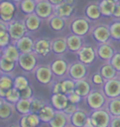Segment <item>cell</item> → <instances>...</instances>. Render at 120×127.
<instances>
[{"label":"cell","instance_id":"cell-1","mask_svg":"<svg viewBox=\"0 0 120 127\" xmlns=\"http://www.w3.org/2000/svg\"><path fill=\"white\" fill-rule=\"evenodd\" d=\"M85 98L87 106L92 110L104 108L108 101V98L104 95L103 91L99 90H91Z\"/></svg>","mask_w":120,"mask_h":127},{"label":"cell","instance_id":"cell-2","mask_svg":"<svg viewBox=\"0 0 120 127\" xmlns=\"http://www.w3.org/2000/svg\"><path fill=\"white\" fill-rule=\"evenodd\" d=\"M93 126L95 127H107L109 126L112 116L106 109L100 108L97 110H93V111L89 114Z\"/></svg>","mask_w":120,"mask_h":127},{"label":"cell","instance_id":"cell-3","mask_svg":"<svg viewBox=\"0 0 120 127\" xmlns=\"http://www.w3.org/2000/svg\"><path fill=\"white\" fill-rule=\"evenodd\" d=\"M35 73V77L40 84L49 85L54 83V74L51 70L50 66L48 65H40L37 66L33 71Z\"/></svg>","mask_w":120,"mask_h":127},{"label":"cell","instance_id":"cell-4","mask_svg":"<svg viewBox=\"0 0 120 127\" xmlns=\"http://www.w3.org/2000/svg\"><path fill=\"white\" fill-rule=\"evenodd\" d=\"M37 56L38 55L34 51L29 53H21L17 60V64L22 70L25 72H33L35 68L37 67Z\"/></svg>","mask_w":120,"mask_h":127},{"label":"cell","instance_id":"cell-5","mask_svg":"<svg viewBox=\"0 0 120 127\" xmlns=\"http://www.w3.org/2000/svg\"><path fill=\"white\" fill-rule=\"evenodd\" d=\"M17 11V4L11 0L0 2V20L8 23L14 20Z\"/></svg>","mask_w":120,"mask_h":127},{"label":"cell","instance_id":"cell-6","mask_svg":"<svg viewBox=\"0 0 120 127\" xmlns=\"http://www.w3.org/2000/svg\"><path fill=\"white\" fill-rule=\"evenodd\" d=\"M102 91L108 99L120 96V77L106 80L102 85Z\"/></svg>","mask_w":120,"mask_h":127},{"label":"cell","instance_id":"cell-7","mask_svg":"<svg viewBox=\"0 0 120 127\" xmlns=\"http://www.w3.org/2000/svg\"><path fill=\"white\" fill-rule=\"evenodd\" d=\"M7 32L10 35L11 40L16 41L23 35H26L28 31L25 28V26L23 21H17L12 20L7 23Z\"/></svg>","mask_w":120,"mask_h":127},{"label":"cell","instance_id":"cell-8","mask_svg":"<svg viewBox=\"0 0 120 127\" xmlns=\"http://www.w3.org/2000/svg\"><path fill=\"white\" fill-rule=\"evenodd\" d=\"M87 65L81 61H76L68 66V74L74 81L80 80L87 77Z\"/></svg>","mask_w":120,"mask_h":127},{"label":"cell","instance_id":"cell-9","mask_svg":"<svg viewBox=\"0 0 120 127\" xmlns=\"http://www.w3.org/2000/svg\"><path fill=\"white\" fill-rule=\"evenodd\" d=\"M35 12L42 20H48L54 14V6L48 0H39L36 2Z\"/></svg>","mask_w":120,"mask_h":127},{"label":"cell","instance_id":"cell-10","mask_svg":"<svg viewBox=\"0 0 120 127\" xmlns=\"http://www.w3.org/2000/svg\"><path fill=\"white\" fill-rule=\"evenodd\" d=\"M71 31L72 33L81 36H85L91 31V25L87 18L79 17L75 19L71 25Z\"/></svg>","mask_w":120,"mask_h":127},{"label":"cell","instance_id":"cell-11","mask_svg":"<svg viewBox=\"0 0 120 127\" xmlns=\"http://www.w3.org/2000/svg\"><path fill=\"white\" fill-rule=\"evenodd\" d=\"M78 60L86 65L91 64L94 62L96 57V52L95 49L91 45H83L80 50L76 52Z\"/></svg>","mask_w":120,"mask_h":127},{"label":"cell","instance_id":"cell-12","mask_svg":"<svg viewBox=\"0 0 120 127\" xmlns=\"http://www.w3.org/2000/svg\"><path fill=\"white\" fill-rule=\"evenodd\" d=\"M91 35L96 41L98 42L99 44L109 42L111 38L109 27L104 26V25H98L94 27L91 30Z\"/></svg>","mask_w":120,"mask_h":127},{"label":"cell","instance_id":"cell-13","mask_svg":"<svg viewBox=\"0 0 120 127\" xmlns=\"http://www.w3.org/2000/svg\"><path fill=\"white\" fill-rule=\"evenodd\" d=\"M38 56L45 57L52 51L51 50V40L48 38H39L35 40L34 50Z\"/></svg>","mask_w":120,"mask_h":127},{"label":"cell","instance_id":"cell-14","mask_svg":"<svg viewBox=\"0 0 120 127\" xmlns=\"http://www.w3.org/2000/svg\"><path fill=\"white\" fill-rule=\"evenodd\" d=\"M68 66L69 65L65 60L62 59V58H58V59H56L54 61H53L50 65V68L55 77L63 78L68 74Z\"/></svg>","mask_w":120,"mask_h":127},{"label":"cell","instance_id":"cell-15","mask_svg":"<svg viewBox=\"0 0 120 127\" xmlns=\"http://www.w3.org/2000/svg\"><path fill=\"white\" fill-rule=\"evenodd\" d=\"M14 44L19 50L20 53H29L33 52L34 50L35 40L29 35L26 34L16 41H14Z\"/></svg>","mask_w":120,"mask_h":127},{"label":"cell","instance_id":"cell-16","mask_svg":"<svg viewBox=\"0 0 120 127\" xmlns=\"http://www.w3.org/2000/svg\"><path fill=\"white\" fill-rule=\"evenodd\" d=\"M74 10H75L74 5L65 1L57 6H54V14L67 20L72 16Z\"/></svg>","mask_w":120,"mask_h":127},{"label":"cell","instance_id":"cell-17","mask_svg":"<svg viewBox=\"0 0 120 127\" xmlns=\"http://www.w3.org/2000/svg\"><path fill=\"white\" fill-rule=\"evenodd\" d=\"M41 22L42 19L35 12L25 15V19L23 20L25 28L28 32H36L40 29V26H41Z\"/></svg>","mask_w":120,"mask_h":127},{"label":"cell","instance_id":"cell-18","mask_svg":"<svg viewBox=\"0 0 120 127\" xmlns=\"http://www.w3.org/2000/svg\"><path fill=\"white\" fill-rule=\"evenodd\" d=\"M51 105L56 111H63L69 102L68 95L62 93H53L50 98Z\"/></svg>","mask_w":120,"mask_h":127},{"label":"cell","instance_id":"cell-19","mask_svg":"<svg viewBox=\"0 0 120 127\" xmlns=\"http://www.w3.org/2000/svg\"><path fill=\"white\" fill-rule=\"evenodd\" d=\"M96 52L99 59H101L105 62H109L115 53L114 48L108 42L99 44V45H98V47H97Z\"/></svg>","mask_w":120,"mask_h":127},{"label":"cell","instance_id":"cell-20","mask_svg":"<svg viewBox=\"0 0 120 127\" xmlns=\"http://www.w3.org/2000/svg\"><path fill=\"white\" fill-rule=\"evenodd\" d=\"M48 125L52 127H65L70 126V116L63 111H56L54 116Z\"/></svg>","mask_w":120,"mask_h":127},{"label":"cell","instance_id":"cell-21","mask_svg":"<svg viewBox=\"0 0 120 127\" xmlns=\"http://www.w3.org/2000/svg\"><path fill=\"white\" fill-rule=\"evenodd\" d=\"M68 50L76 53L83 46V36L72 33L66 37Z\"/></svg>","mask_w":120,"mask_h":127},{"label":"cell","instance_id":"cell-22","mask_svg":"<svg viewBox=\"0 0 120 127\" xmlns=\"http://www.w3.org/2000/svg\"><path fill=\"white\" fill-rule=\"evenodd\" d=\"M21 116L22 117L20 119L19 125L22 127H36L41 123L39 116H38V114L30 112Z\"/></svg>","mask_w":120,"mask_h":127},{"label":"cell","instance_id":"cell-23","mask_svg":"<svg viewBox=\"0 0 120 127\" xmlns=\"http://www.w3.org/2000/svg\"><path fill=\"white\" fill-rule=\"evenodd\" d=\"M91 90H92L91 85L90 82L86 79V78L75 81V91L74 92L80 95L82 98H85L91 92Z\"/></svg>","mask_w":120,"mask_h":127},{"label":"cell","instance_id":"cell-24","mask_svg":"<svg viewBox=\"0 0 120 127\" xmlns=\"http://www.w3.org/2000/svg\"><path fill=\"white\" fill-rule=\"evenodd\" d=\"M51 50L55 55H62L68 50L66 38L58 37L51 40Z\"/></svg>","mask_w":120,"mask_h":127},{"label":"cell","instance_id":"cell-25","mask_svg":"<svg viewBox=\"0 0 120 127\" xmlns=\"http://www.w3.org/2000/svg\"><path fill=\"white\" fill-rule=\"evenodd\" d=\"M88 116L89 115L86 111L81 110V109H78L76 112H74L70 116V126L76 127L84 126Z\"/></svg>","mask_w":120,"mask_h":127},{"label":"cell","instance_id":"cell-26","mask_svg":"<svg viewBox=\"0 0 120 127\" xmlns=\"http://www.w3.org/2000/svg\"><path fill=\"white\" fill-rule=\"evenodd\" d=\"M14 111V104H12L5 99H2V101L0 102V120L6 121L7 119H9L13 115Z\"/></svg>","mask_w":120,"mask_h":127},{"label":"cell","instance_id":"cell-27","mask_svg":"<svg viewBox=\"0 0 120 127\" xmlns=\"http://www.w3.org/2000/svg\"><path fill=\"white\" fill-rule=\"evenodd\" d=\"M56 113V110L53 107L52 105H45L43 106L42 109L38 113L40 120L41 122L44 123H49L52 119L53 118Z\"/></svg>","mask_w":120,"mask_h":127},{"label":"cell","instance_id":"cell-28","mask_svg":"<svg viewBox=\"0 0 120 127\" xmlns=\"http://www.w3.org/2000/svg\"><path fill=\"white\" fill-rule=\"evenodd\" d=\"M99 73H100L105 81L119 76V73L110 64L109 62H106L105 64H104L99 68Z\"/></svg>","mask_w":120,"mask_h":127},{"label":"cell","instance_id":"cell-29","mask_svg":"<svg viewBox=\"0 0 120 127\" xmlns=\"http://www.w3.org/2000/svg\"><path fill=\"white\" fill-rule=\"evenodd\" d=\"M20 55L21 53L14 43H10L9 45H7L6 47L2 49V55L12 61L17 62Z\"/></svg>","mask_w":120,"mask_h":127},{"label":"cell","instance_id":"cell-30","mask_svg":"<svg viewBox=\"0 0 120 127\" xmlns=\"http://www.w3.org/2000/svg\"><path fill=\"white\" fill-rule=\"evenodd\" d=\"M116 3L109 1V0H101L99 3V11H100L101 16L105 17H110L114 13V8H115Z\"/></svg>","mask_w":120,"mask_h":127},{"label":"cell","instance_id":"cell-31","mask_svg":"<svg viewBox=\"0 0 120 127\" xmlns=\"http://www.w3.org/2000/svg\"><path fill=\"white\" fill-rule=\"evenodd\" d=\"M105 106L111 116H120V96L108 99Z\"/></svg>","mask_w":120,"mask_h":127},{"label":"cell","instance_id":"cell-32","mask_svg":"<svg viewBox=\"0 0 120 127\" xmlns=\"http://www.w3.org/2000/svg\"><path fill=\"white\" fill-rule=\"evenodd\" d=\"M48 26L51 27V29L55 32H60L64 28L66 25V20L62 18V17L53 14L51 16L48 20Z\"/></svg>","mask_w":120,"mask_h":127},{"label":"cell","instance_id":"cell-33","mask_svg":"<svg viewBox=\"0 0 120 127\" xmlns=\"http://www.w3.org/2000/svg\"><path fill=\"white\" fill-rule=\"evenodd\" d=\"M15 111L21 116L25 115L30 112V99H23L20 100L14 104Z\"/></svg>","mask_w":120,"mask_h":127},{"label":"cell","instance_id":"cell-34","mask_svg":"<svg viewBox=\"0 0 120 127\" xmlns=\"http://www.w3.org/2000/svg\"><path fill=\"white\" fill-rule=\"evenodd\" d=\"M16 63L15 61L7 59V58L4 57L3 55L0 59V70L2 71V73H12L13 72L16 67Z\"/></svg>","mask_w":120,"mask_h":127},{"label":"cell","instance_id":"cell-35","mask_svg":"<svg viewBox=\"0 0 120 127\" xmlns=\"http://www.w3.org/2000/svg\"><path fill=\"white\" fill-rule=\"evenodd\" d=\"M85 13L86 17L89 20H92V21H96L101 17L99 4H90L89 6L86 7Z\"/></svg>","mask_w":120,"mask_h":127},{"label":"cell","instance_id":"cell-36","mask_svg":"<svg viewBox=\"0 0 120 127\" xmlns=\"http://www.w3.org/2000/svg\"><path fill=\"white\" fill-rule=\"evenodd\" d=\"M20 9L24 14L27 15L32 12H35L36 2L35 0H22L21 2L18 4Z\"/></svg>","mask_w":120,"mask_h":127},{"label":"cell","instance_id":"cell-37","mask_svg":"<svg viewBox=\"0 0 120 127\" xmlns=\"http://www.w3.org/2000/svg\"><path fill=\"white\" fill-rule=\"evenodd\" d=\"M63 93L66 95H69L75 91V81L72 78H62Z\"/></svg>","mask_w":120,"mask_h":127},{"label":"cell","instance_id":"cell-38","mask_svg":"<svg viewBox=\"0 0 120 127\" xmlns=\"http://www.w3.org/2000/svg\"><path fill=\"white\" fill-rule=\"evenodd\" d=\"M0 88L4 90H9L13 88V78L8 73H2L0 76Z\"/></svg>","mask_w":120,"mask_h":127},{"label":"cell","instance_id":"cell-39","mask_svg":"<svg viewBox=\"0 0 120 127\" xmlns=\"http://www.w3.org/2000/svg\"><path fill=\"white\" fill-rule=\"evenodd\" d=\"M4 99L6 101H7L8 102L12 104H15L20 99H21V96H20V92L18 89L15 88L14 87L10 88L6 93Z\"/></svg>","mask_w":120,"mask_h":127},{"label":"cell","instance_id":"cell-40","mask_svg":"<svg viewBox=\"0 0 120 127\" xmlns=\"http://www.w3.org/2000/svg\"><path fill=\"white\" fill-rule=\"evenodd\" d=\"M109 32L111 38L116 40H120V20H116L109 25Z\"/></svg>","mask_w":120,"mask_h":127},{"label":"cell","instance_id":"cell-41","mask_svg":"<svg viewBox=\"0 0 120 127\" xmlns=\"http://www.w3.org/2000/svg\"><path fill=\"white\" fill-rule=\"evenodd\" d=\"M30 85L29 80L23 75H18L13 78V87L18 90L23 89L25 87Z\"/></svg>","mask_w":120,"mask_h":127},{"label":"cell","instance_id":"cell-42","mask_svg":"<svg viewBox=\"0 0 120 127\" xmlns=\"http://www.w3.org/2000/svg\"><path fill=\"white\" fill-rule=\"evenodd\" d=\"M45 105V103L41 99L32 97L30 99V112L34 114H38Z\"/></svg>","mask_w":120,"mask_h":127},{"label":"cell","instance_id":"cell-43","mask_svg":"<svg viewBox=\"0 0 120 127\" xmlns=\"http://www.w3.org/2000/svg\"><path fill=\"white\" fill-rule=\"evenodd\" d=\"M20 92V96H21V98L23 99H31L33 97V88H31L30 85H28L27 87H25L23 89L19 90Z\"/></svg>","mask_w":120,"mask_h":127},{"label":"cell","instance_id":"cell-44","mask_svg":"<svg viewBox=\"0 0 120 127\" xmlns=\"http://www.w3.org/2000/svg\"><path fill=\"white\" fill-rule=\"evenodd\" d=\"M110 64L120 73V52H115L109 61Z\"/></svg>","mask_w":120,"mask_h":127},{"label":"cell","instance_id":"cell-45","mask_svg":"<svg viewBox=\"0 0 120 127\" xmlns=\"http://www.w3.org/2000/svg\"><path fill=\"white\" fill-rule=\"evenodd\" d=\"M77 110H78L77 105H76V104L72 103V102H70V101H69L68 104L67 105V106L65 107V109L63 110V111H64V112L67 114L68 116H71L74 112H76Z\"/></svg>","mask_w":120,"mask_h":127},{"label":"cell","instance_id":"cell-46","mask_svg":"<svg viewBox=\"0 0 120 127\" xmlns=\"http://www.w3.org/2000/svg\"><path fill=\"white\" fill-rule=\"evenodd\" d=\"M105 82V80L104 79V78L102 77L101 74L98 73H96L92 77V83L94 84L98 85V86H102Z\"/></svg>","mask_w":120,"mask_h":127},{"label":"cell","instance_id":"cell-47","mask_svg":"<svg viewBox=\"0 0 120 127\" xmlns=\"http://www.w3.org/2000/svg\"><path fill=\"white\" fill-rule=\"evenodd\" d=\"M10 43H11V38H10L8 32L6 33L2 36H0V47L2 48V49L6 47L7 45H9Z\"/></svg>","mask_w":120,"mask_h":127},{"label":"cell","instance_id":"cell-48","mask_svg":"<svg viewBox=\"0 0 120 127\" xmlns=\"http://www.w3.org/2000/svg\"><path fill=\"white\" fill-rule=\"evenodd\" d=\"M68 100H69L70 102L76 104V105H77L78 103H80L81 99H82V97H81L80 95H78L77 93H76L75 92L71 93L69 95H68Z\"/></svg>","mask_w":120,"mask_h":127},{"label":"cell","instance_id":"cell-49","mask_svg":"<svg viewBox=\"0 0 120 127\" xmlns=\"http://www.w3.org/2000/svg\"><path fill=\"white\" fill-rule=\"evenodd\" d=\"M53 93H63V85H62V81L58 80L55 81L53 83V88H52Z\"/></svg>","mask_w":120,"mask_h":127},{"label":"cell","instance_id":"cell-50","mask_svg":"<svg viewBox=\"0 0 120 127\" xmlns=\"http://www.w3.org/2000/svg\"><path fill=\"white\" fill-rule=\"evenodd\" d=\"M109 126L110 127H120V116H112Z\"/></svg>","mask_w":120,"mask_h":127},{"label":"cell","instance_id":"cell-51","mask_svg":"<svg viewBox=\"0 0 120 127\" xmlns=\"http://www.w3.org/2000/svg\"><path fill=\"white\" fill-rule=\"evenodd\" d=\"M7 33V23L0 20V36L4 35Z\"/></svg>","mask_w":120,"mask_h":127},{"label":"cell","instance_id":"cell-52","mask_svg":"<svg viewBox=\"0 0 120 127\" xmlns=\"http://www.w3.org/2000/svg\"><path fill=\"white\" fill-rule=\"evenodd\" d=\"M112 17L115 20H120V2L119 3H116L115 8H114V13L112 15Z\"/></svg>","mask_w":120,"mask_h":127},{"label":"cell","instance_id":"cell-53","mask_svg":"<svg viewBox=\"0 0 120 127\" xmlns=\"http://www.w3.org/2000/svg\"><path fill=\"white\" fill-rule=\"evenodd\" d=\"M48 1L52 5H53V6H57V5L62 3V2H65L66 0H48Z\"/></svg>","mask_w":120,"mask_h":127},{"label":"cell","instance_id":"cell-54","mask_svg":"<svg viewBox=\"0 0 120 127\" xmlns=\"http://www.w3.org/2000/svg\"><path fill=\"white\" fill-rule=\"evenodd\" d=\"M86 127H93V125H92V122H91V120L90 118V116H88V117L86 118V123H85V126Z\"/></svg>","mask_w":120,"mask_h":127},{"label":"cell","instance_id":"cell-55","mask_svg":"<svg viewBox=\"0 0 120 127\" xmlns=\"http://www.w3.org/2000/svg\"><path fill=\"white\" fill-rule=\"evenodd\" d=\"M7 91H8V90H7ZM7 91L2 89V88H0V97L4 99V97H5V96H6V93H7Z\"/></svg>","mask_w":120,"mask_h":127},{"label":"cell","instance_id":"cell-56","mask_svg":"<svg viewBox=\"0 0 120 127\" xmlns=\"http://www.w3.org/2000/svg\"><path fill=\"white\" fill-rule=\"evenodd\" d=\"M11 1H12L13 2H15V3H16L17 5H18L20 2H21V1L22 0H11Z\"/></svg>","mask_w":120,"mask_h":127},{"label":"cell","instance_id":"cell-57","mask_svg":"<svg viewBox=\"0 0 120 127\" xmlns=\"http://www.w3.org/2000/svg\"><path fill=\"white\" fill-rule=\"evenodd\" d=\"M109 1L114 2V3H119L120 2V0H109Z\"/></svg>","mask_w":120,"mask_h":127},{"label":"cell","instance_id":"cell-58","mask_svg":"<svg viewBox=\"0 0 120 127\" xmlns=\"http://www.w3.org/2000/svg\"><path fill=\"white\" fill-rule=\"evenodd\" d=\"M2 56V48L0 47V59H1Z\"/></svg>","mask_w":120,"mask_h":127},{"label":"cell","instance_id":"cell-59","mask_svg":"<svg viewBox=\"0 0 120 127\" xmlns=\"http://www.w3.org/2000/svg\"><path fill=\"white\" fill-rule=\"evenodd\" d=\"M2 71H1V70H0V76H1V75H2Z\"/></svg>","mask_w":120,"mask_h":127},{"label":"cell","instance_id":"cell-60","mask_svg":"<svg viewBox=\"0 0 120 127\" xmlns=\"http://www.w3.org/2000/svg\"><path fill=\"white\" fill-rule=\"evenodd\" d=\"M2 99H3V98H1V97H0V102H1V101H2Z\"/></svg>","mask_w":120,"mask_h":127},{"label":"cell","instance_id":"cell-61","mask_svg":"<svg viewBox=\"0 0 120 127\" xmlns=\"http://www.w3.org/2000/svg\"><path fill=\"white\" fill-rule=\"evenodd\" d=\"M35 2H37V1H39V0H35Z\"/></svg>","mask_w":120,"mask_h":127},{"label":"cell","instance_id":"cell-62","mask_svg":"<svg viewBox=\"0 0 120 127\" xmlns=\"http://www.w3.org/2000/svg\"><path fill=\"white\" fill-rule=\"evenodd\" d=\"M119 77H120V73H119Z\"/></svg>","mask_w":120,"mask_h":127}]
</instances>
